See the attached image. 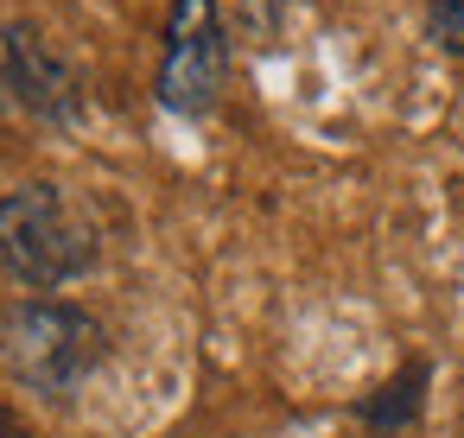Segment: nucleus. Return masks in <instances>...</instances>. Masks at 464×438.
<instances>
[{"label":"nucleus","instance_id":"f257e3e1","mask_svg":"<svg viewBox=\"0 0 464 438\" xmlns=\"http://www.w3.org/2000/svg\"><path fill=\"white\" fill-rule=\"evenodd\" d=\"M0 356H7V368H14L20 387H33V394H71V387H83L102 368L109 337L77 305L26 299V305L7 311V324H0Z\"/></svg>","mask_w":464,"mask_h":438},{"label":"nucleus","instance_id":"f03ea898","mask_svg":"<svg viewBox=\"0 0 464 438\" xmlns=\"http://www.w3.org/2000/svg\"><path fill=\"white\" fill-rule=\"evenodd\" d=\"M0 267L33 292H52L96 267V235L52 185H20L0 197Z\"/></svg>","mask_w":464,"mask_h":438},{"label":"nucleus","instance_id":"7ed1b4c3","mask_svg":"<svg viewBox=\"0 0 464 438\" xmlns=\"http://www.w3.org/2000/svg\"><path fill=\"white\" fill-rule=\"evenodd\" d=\"M229 77V39L217 0H172L166 14V58H160V102L172 115H210Z\"/></svg>","mask_w":464,"mask_h":438},{"label":"nucleus","instance_id":"20e7f679","mask_svg":"<svg viewBox=\"0 0 464 438\" xmlns=\"http://www.w3.org/2000/svg\"><path fill=\"white\" fill-rule=\"evenodd\" d=\"M77 77L71 64L39 39V26H14V109L39 115V121H77Z\"/></svg>","mask_w":464,"mask_h":438},{"label":"nucleus","instance_id":"39448f33","mask_svg":"<svg viewBox=\"0 0 464 438\" xmlns=\"http://www.w3.org/2000/svg\"><path fill=\"white\" fill-rule=\"evenodd\" d=\"M426 381H432V368H426V362H407L394 381H382V387L356 406V413H362V425H375L382 438H394L407 419H420V394H426Z\"/></svg>","mask_w":464,"mask_h":438},{"label":"nucleus","instance_id":"423d86ee","mask_svg":"<svg viewBox=\"0 0 464 438\" xmlns=\"http://www.w3.org/2000/svg\"><path fill=\"white\" fill-rule=\"evenodd\" d=\"M426 33H432V45H439V52L464 58V0H432Z\"/></svg>","mask_w":464,"mask_h":438},{"label":"nucleus","instance_id":"0eeeda50","mask_svg":"<svg viewBox=\"0 0 464 438\" xmlns=\"http://www.w3.org/2000/svg\"><path fill=\"white\" fill-rule=\"evenodd\" d=\"M0 109H14V26H0Z\"/></svg>","mask_w":464,"mask_h":438},{"label":"nucleus","instance_id":"6e6552de","mask_svg":"<svg viewBox=\"0 0 464 438\" xmlns=\"http://www.w3.org/2000/svg\"><path fill=\"white\" fill-rule=\"evenodd\" d=\"M0 438H26V425H20L14 413H0Z\"/></svg>","mask_w":464,"mask_h":438}]
</instances>
